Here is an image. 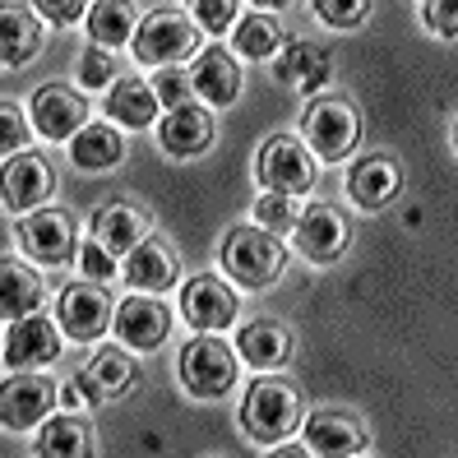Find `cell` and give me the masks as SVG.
I'll list each match as a JSON object with an SVG mask.
<instances>
[{"instance_id":"31","label":"cell","mask_w":458,"mask_h":458,"mask_svg":"<svg viewBox=\"0 0 458 458\" xmlns=\"http://www.w3.org/2000/svg\"><path fill=\"white\" fill-rule=\"evenodd\" d=\"M89 389L98 394V398H106V394H121V389H130V380H134V366H130V357L125 352H116V347H106V352H98L93 357V366H89Z\"/></svg>"},{"instance_id":"6","label":"cell","mask_w":458,"mask_h":458,"mask_svg":"<svg viewBox=\"0 0 458 458\" xmlns=\"http://www.w3.org/2000/svg\"><path fill=\"white\" fill-rule=\"evenodd\" d=\"M259 181L278 195H306L315 185V157L306 144H296L292 134H274L264 148H259V163H255Z\"/></svg>"},{"instance_id":"3","label":"cell","mask_w":458,"mask_h":458,"mask_svg":"<svg viewBox=\"0 0 458 458\" xmlns=\"http://www.w3.org/2000/svg\"><path fill=\"white\" fill-rule=\"evenodd\" d=\"M223 268L246 283V287H268L283 274V246L268 227H236L223 241Z\"/></svg>"},{"instance_id":"40","label":"cell","mask_w":458,"mask_h":458,"mask_svg":"<svg viewBox=\"0 0 458 458\" xmlns=\"http://www.w3.org/2000/svg\"><path fill=\"white\" fill-rule=\"evenodd\" d=\"M426 23H430V33L454 38V29H458V19H454V0H426Z\"/></svg>"},{"instance_id":"14","label":"cell","mask_w":458,"mask_h":458,"mask_svg":"<svg viewBox=\"0 0 458 458\" xmlns=\"http://www.w3.org/2000/svg\"><path fill=\"white\" fill-rule=\"evenodd\" d=\"M29 116H33V125H38L42 140L65 144L70 134L89 121V106H84V98H79V93H70V89H61V84H51V89H38V93H33Z\"/></svg>"},{"instance_id":"10","label":"cell","mask_w":458,"mask_h":458,"mask_svg":"<svg viewBox=\"0 0 458 458\" xmlns=\"http://www.w3.org/2000/svg\"><path fill=\"white\" fill-rule=\"evenodd\" d=\"M236 292L223 283V278H213V274H199L185 283L181 292V315L191 319V325L199 334H213V329H227L232 319H236Z\"/></svg>"},{"instance_id":"32","label":"cell","mask_w":458,"mask_h":458,"mask_svg":"<svg viewBox=\"0 0 458 458\" xmlns=\"http://www.w3.org/2000/svg\"><path fill=\"white\" fill-rule=\"evenodd\" d=\"M153 98H157V106H167V112H172V106H185V102H191V74H185V70H176V65H163V70H157L153 74Z\"/></svg>"},{"instance_id":"23","label":"cell","mask_w":458,"mask_h":458,"mask_svg":"<svg viewBox=\"0 0 458 458\" xmlns=\"http://www.w3.org/2000/svg\"><path fill=\"white\" fill-rule=\"evenodd\" d=\"M306 449L310 454H361L366 449V436L352 417L343 412H315L306 421Z\"/></svg>"},{"instance_id":"12","label":"cell","mask_w":458,"mask_h":458,"mask_svg":"<svg viewBox=\"0 0 458 458\" xmlns=\"http://www.w3.org/2000/svg\"><path fill=\"white\" fill-rule=\"evenodd\" d=\"M292 232H296V250H301L306 259H315V264L338 259L343 246H347V218L334 204H315L306 213H296Z\"/></svg>"},{"instance_id":"13","label":"cell","mask_w":458,"mask_h":458,"mask_svg":"<svg viewBox=\"0 0 458 458\" xmlns=\"http://www.w3.org/2000/svg\"><path fill=\"white\" fill-rule=\"evenodd\" d=\"M106 319H112V296H106L98 283H70L61 292V329L74 343H93Z\"/></svg>"},{"instance_id":"38","label":"cell","mask_w":458,"mask_h":458,"mask_svg":"<svg viewBox=\"0 0 458 458\" xmlns=\"http://www.w3.org/2000/svg\"><path fill=\"white\" fill-rule=\"evenodd\" d=\"M79 264H84V274L93 278V283H106L116 274V259H112V250H102L98 241H84V250H79Z\"/></svg>"},{"instance_id":"15","label":"cell","mask_w":458,"mask_h":458,"mask_svg":"<svg viewBox=\"0 0 458 458\" xmlns=\"http://www.w3.org/2000/svg\"><path fill=\"white\" fill-rule=\"evenodd\" d=\"M167 329H172V315H167L163 301H153V296H130V301H121V310H116V334H121L125 347H134V352L163 347Z\"/></svg>"},{"instance_id":"34","label":"cell","mask_w":458,"mask_h":458,"mask_svg":"<svg viewBox=\"0 0 458 458\" xmlns=\"http://www.w3.org/2000/svg\"><path fill=\"white\" fill-rule=\"evenodd\" d=\"M23 144H29V121H23V112L14 102L0 98V157L23 153Z\"/></svg>"},{"instance_id":"19","label":"cell","mask_w":458,"mask_h":458,"mask_svg":"<svg viewBox=\"0 0 458 458\" xmlns=\"http://www.w3.org/2000/svg\"><path fill=\"white\" fill-rule=\"evenodd\" d=\"M42 51V23L23 5H0V65H29Z\"/></svg>"},{"instance_id":"4","label":"cell","mask_w":458,"mask_h":458,"mask_svg":"<svg viewBox=\"0 0 458 458\" xmlns=\"http://www.w3.org/2000/svg\"><path fill=\"white\" fill-rule=\"evenodd\" d=\"M301 134H306V148L315 157L343 163V157L357 148V140H361V121H357V112H352L347 98H319V102H310Z\"/></svg>"},{"instance_id":"5","label":"cell","mask_w":458,"mask_h":458,"mask_svg":"<svg viewBox=\"0 0 458 458\" xmlns=\"http://www.w3.org/2000/svg\"><path fill=\"white\" fill-rule=\"evenodd\" d=\"M181 385L191 389L195 398H223L236 385V357L223 338L199 334L185 343L181 352Z\"/></svg>"},{"instance_id":"30","label":"cell","mask_w":458,"mask_h":458,"mask_svg":"<svg viewBox=\"0 0 458 458\" xmlns=\"http://www.w3.org/2000/svg\"><path fill=\"white\" fill-rule=\"evenodd\" d=\"M283 47V29L268 14H246V19H236V51L241 56H250V61H264V56H274V51Z\"/></svg>"},{"instance_id":"27","label":"cell","mask_w":458,"mask_h":458,"mask_svg":"<svg viewBox=\"0 0 458 458\" xmlns=\"http://www.w3.org/2000/svg\"><path fill=\"white\" fill-rule=\"evenodd\" d=\"M236 347H241V357H246L250 366L268 370V366H278L287 357L292 338H287V329L278 325V319H250V325L236 334Z\"/></svg>"},{"instance_id":"9","label":"cell","mask_w":458,"mask_h":458,"mask_svg":"<svg viewBox=\"0 0 458 458\" xmlns=\"http://www.w3.org/2000/svg\"><path fill=\"white\" fill-rule=\"evenodd\" d=\"M61 357V334L56 325L33 310L23 319H10V334H5V366L10 370H29V366H47Z\"/></svg>"},{"instance_id":"29","label":"cell","mask_w":458,"mask_h":458,"mask_svg":"<svg viewBox=\"0 0 458 458\" xmlns=\"http://www.w3.org/2000/svg\"><path fill=\"white\" fill-rule=\"evenodd\" d=\"M89 449H93V436L79 417H51L38 430V454H47V458H79Z\"/></svg>"},{"instance_id":"24","label":"cell","mask_w":458,"mask_h":458,"mask_svg":"<svg viewBox=\"0 0 458 458\" xmlns=\"http://www.w3.org/2000/svg\"><path fill=\"white\" fill-rule=\"evenodd\" d=\"M347 195H352L361 208H385L398 195V167L389 157H361L347 176Z\"/></svg>"},{"instance_id":"28","label":"cell","mask_w":458,"mask_h":458,"mask_svg":"<svg viewBox=\"0 0 458 458\" xmlns=\"http://www.w3.org/2000/svg\"><path fill=\"white\" fill-rule=\"evenodd\" d=\"M134 5L130 0H98V5L89 10V38L106 51H116L134 38Z\"/></svg>"},{"instance_id":"35","label":"cell","mask_w":458,"mask_h":458,"mask_svg":"<svg viewBox=\"0 0 458 458\" xmlns=\"http://www.w3.org/2000/svg\"><path fill=\"white\" fill-rule=\"evenodd\" d=\"M255 218H259L268 232H287V227L296 223V195H278V191L259 195V204H255Z\"/></svg>"},{"instance_id":"41","label":"cell","mask_w":458,"mask_h":458,"mask_svg":"<svg viewBox=\"0 0 458 458\" xmlns=\"http://www.w3.org/2000/svg\"><path fill=\"white\" fill-rule=\"evenodd\" d=\"M255 5H259V10H283L287 0H255Z\"/></svg>"},{"instance_id":"2","label":"cell","mask_w":458,"mask_h":458,"mask_svg":"<svg viewBox=\"0 0 458 458\" xmlns=\"http://www.w3.org/2000/svg\"><path fill=\"white\" fill-rule=\"evenodd\" d=\"M134 61L140 65H181L185 56H195V47H199V29H195V19H185L176 10H153L144 23H134Z\"/></svg>"},{"instance_id":"37","label":"cell","mask_w":458,"mask_h":458,"mask_svg":"<svg viewBox=\"0 0 458 458\" xmlns=\"http://www.w3.org/2000/svg\"><path fill=\"white\" fill-rule=\"evenodd\" d=\"M370 10V0H315V14L329 23V29H352Z\"/></svg>"},{"instance_id":"18","label":"cell","mask_w":458,"mask_h":458,"mask_svg":"<svg viewBox=\"0 0 458 458\" xmlns=\"http://www.w3.org/2000/svg\"><path fill=\"white\" fill-rule=\"evenodd\" d=\"M157 140H163V148L172 157H199L208 148V140H213V121H208L204 106H195V102L172 106L163 130H157Z\"/></svg>"},{"instance_id":"16","label":"cell","mask_w":458,"mask_h":458,"mask_svg":"<svg viewBox=\"0 0 458 458\" xmlns=\"http://www.w3.org/2000/svg\"><path fill=\"white\" fill-rule=\"evenodd\" d=\"M125 283L134 292H163L176 283V255L167 241L157 236H140L134 246L125 250Z\"/></svg>"},{"instance_id":"25","label":"cell","mask_w":458,"mask_h":458,"mask_svg":"<svg viewBox=\"0 0 458 458\" xmlns=\"http://www.w3.org/2000/svg\"><path fill=\"white\" fill-rule=\"evenodd\" d=\"M106 112L112 121L130 125V130H148V121L157 116V98L148 89V79H116L112 89H106Z\"/></svg>"},{"instance_id":"7","label":"cell","mask_w":458,"mask_h":458,"mask_svg":"<svg viewBox=\"0 0 458 458\" xmlns=\"http://www.w3.org/2000/svg\"><path fill=\"white\" fill-rule=\"evenodd\" d=\"M56 191V176H51V163L38 153H14L5 167H0V204L14 213H33L42 208V199Z\"/></svg>"},{"instance_id":"33","label":"cell","mask_w":458,"mask_h":458,"mask_svg":"<svg viewBox=\"0 0 458 458\" xmlns=\"http://www.w3.org/2000/svg\"><path fill=\"white\" fill-rule=\"evenodd\" d=\"M112 74H116V61L106 47H89L84 56H79V84L84 89H112Z\"/></svg>"},{"instance_id":"17","label":"cell","mask_w":458,"mask_h":458,"mask_svg":"<svg viewBox=\"0 0 458 458\" xmlns=\"http://www.w3.org/2000/svg\"><path fill=\"white\" fill-rule=\"evenodd\" d=\"M191 89H195L208 106H227V102H236V93H241V70H236V61L227 56L223 47H204L199 61H195V70H191Z\"/></svg>"},{"instance_id":"8","label":"cell","mask_w":458,"mask_h":458,"mask_svg":"<svg viewBox=\"0 0 458 458\" xmlns=\"http://www.w3.org/2000/svg\"><path fill=\"white\" fill-rule=\"evenodd\" d=\"M51 403H56V385L42 375H10L0 385V426L5 430H33L38 421H47Z\"/></svg>"},{"instance_id":"11","label":"cell","mask_w":458,"mask_h":458,"mask_svg":"<svg viewBox=\"0 0 458 458\" xmlns=\"http://www.w3.org/2000/svg\"><path fill=\"white\" fill-rule=\"evenodd\" d=\"M19 236H23V250H29L38 264H65L74 255V246H79V227L61 208L29 213V223L19 227Z\"/></svg>"},{"instance_id":"20","label":"cell","mask_w":458,"mask_h":458,"mask_svg":"<svg viewBox=\"0 0 458 458\" xmlns=\"http://www.w3.org/2000/svg\"><path fill=\"white\" fill-rule=\"evenodd\" d=\"M329 74H334V61H329V51L315 47V42H292L278 56V79L287 89L315 93V89L329 84Z\"/></svg>"},{"instance_id":"22","label":"cell","mask_w":458,"mask_h":458,"mask_svg":"<svg viewBox=\"0 0 458 458\" xmlns=\"http://www.w3.org/2000/svg\"><path fill=\"white\" fill-rule=\"evenodd\" d=\"M42 310V278L29 264L0 259V319H23Z\"/></svg>"},{"instance_id":"26","label":"cell","mask_w":458,"mask_h":458,"mask_svg":"<svg viewBox=\"0 0 458 458\" xmlns=\"http://www.w3.org/2000/svg\"><path fill=\"white\" fill-rule=\"evenodd\" d=\"M140 236H144V213L140 208H130V204H102L93 213V241H98L102 250L125 255Z\"/></svg>"},{"instance_id":"39","label":"cell","mask_w":458,"mask_h":458,"mask_svg":"<svg viewBox=\"0 0 458 458\" xmlns=\"http://www.w3.org/2000/svg\"><path fill=\"white\" fill-rule=\"evenodd\" d=\"M33 10H38V19H47V23H74L79 14H84V0H33Z\"/></svg>"},{"instance_id":"1","label":"cell","mask_w":458,"mask_h":458,"mask_svg":"<svg viewBox=\"0 0 458 458\" xmlns=\"http://www.w3.org/2000/svg\"><path fill=\"white\" fill-rule=\"evenodd\" d=\"M306 403L292 385L283 380H255L246 389V403H241V426H246V436L259 440V445H274V440H287L296 421H301Z\"/></svg>"},{"instance_id":"36","label":"cell","mask_w":458,"mask_h":458,"mask_svg":"<svg viewBox=\"0 0 458 458\" xmlns=\"http://www.w3.org/2000/svg\"><path fill=\"white\" fill-rule=\"evenodd\" d=\"M191 14H195V29L227 33L236 23V0H191Z\"/></svg>"},{"instance_id":"21","label":"cell","mask_w":458,"mask_h":458,"mask_svg":"<svg viewBox=\"0 0 458 458\" xmlns=\"http://www.w3.org/2000/svg\"><path fill=\"white\" fill-rule=\"evenodd\" d=\"M70 157L84 172H106L125 157V140L116 134V125H79L70 134Z\"/></svg>"}]
</instances>
